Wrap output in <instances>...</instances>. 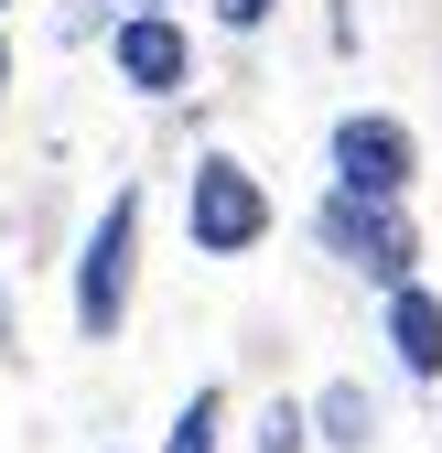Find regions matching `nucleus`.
Masks as SVG:
<instances>
[{
  "label": "nucleus",
  "instance_id": "1",
  "mask_svg": "<svg viewBox=\"0 0 442 453\" xmlns=\"http://www.w3.org/2000/svg\"><path fill=\"white\" fill-rule=\"evenodd\" d=\"M313 249L346 259L356 280H377V292H400V280H421V216H410V195H346V184H324Z\"/></svg>",
  "mask_w": 442,
  "mask_h": 453
},
{
  "label": "nucleus",
  "instance_id": "13",
  "mask_svg": "<svg viewBox=\"0 0 442 453\" xmlns=\"http://www.w3.org/2000/svg\"><path fill=\"white\" fill-rule=\"evenodd\" d=\"M0 12H11V0H0Z\"/></svg>",
  "mask_w": 442,
  "mask_h": 453
},
{
  "label": "nucleus",
  "instance_id": "5",
  "mask_svg": "<svg viewBox=\"0 0 442 453\" xmlns=\"http://www.w3.org/2000/svg\"><path fill=\"white\" fill-rule=\"evenodd\" d=\"M108 65H119L130 97H184L194 87V33L173 12H119L108 22Z\"/></svg>",
  "mask_w": 442,
  "mask_h": 453
},
{
  "label": "nucleus",
  "instance_id": "11",
  "mask_svg": "<svg viewBox=\"0 0 442 453\" xmlns=\"http://www.w3.org/2000/svg\"><path fill=\"white\" fill-rule=\"evenodd\" d=\"M0 97H11V33H0Z\"/></svg>",
  "mask_w": 442,
  "mask_h": 453
},
{
  "label": "nucleus",
  "instance_id": "8",
  "mask_svg": "<svg viewBox=\"0 0 442 453\" xmlns=\"http://www.w3.org/2000/svg\"><path fill=\"white\" fill-rule=\"evenodd\" d=\"M216 442H227V388H194L173 411V432H162V453H216Z\"/></svg>",
  "mask_w": 442,
  "mask_h": 453
},
{
  "label": "nucleus",
  "instance_id": "3",
  "mask_svg": "<svg viewBox=\"0 0 442 453\" xmlns=\"http://www.w3.org/2000/svg\"><path fill=\"white\" fill-rule=\"evenodd\" d=\"M184 226H194L205 259H248V249L270 238V184L248 173L238 151H205V162H194V195H184Z\"/></svg>",
  "mask_w": 442,
  "mask_h": 453
},
{
  "label": "nucleus",
  "instance_id": "2",
  "mask_svg": "<svg viewBox=\"0 0 442 453\" xmlns=\"http://www.w3.org/2000/svg\"><path fill=\"white\" fill-rule=\"evenodd\" d=\"M141 184H119L97 205V226H87V249H76V334L87 346H108V334L130 324V292H141Z\"/></svg>",
  "mask_w": 442,
  "mask_h": 453
},
{
  "label": "nucleus",
  "instance_id": "10",
  "mask_svg": "<svg viewBox=\"0 0 442 453\" xmlns=\"http://www.w3.org/2000/svg\"><path fill=\"white\" fill-rule=\"evenodd\" d=\"M270 12H281V0H216V22H227V33H270Z\"/></svg>",
  "mask_w": 442,
  "mask_h": 453
},
{
  "label": "nucleus",
  "instance_id": "9",
  "mask_svg": "<svg viewBox=\"0 0 442 453\" xmlns=\"http://www.w3.org/2000/svg\"><path fill=\"white\" fill-rule=\"evenodd\" d=\"M248 442H259V453H302V442H313V411H302V400H270Z\"/></svg>",
  "mask_w": 442,
  "mask_h": 453
},
{
  "label": "nucleus",
  "instance_id": "4",
  "mask_svg": "<svg viewBox=\"0 0 442 453\" xmlns=\"http://www.w3.org/2000/svg\"><path fill=\"white\" fill-rule=\"evenodd\" d=\"M324 173L346 195H410L421 184V130L389 119V108H346V119L324 130Z\"/></svg>",
  "mask_w": 442,
  "mask_h": 453
},
{
  "label": "nucleus",
  "instance_id": "12",
  "mask_svg": "<svg viewBox=\"0 0 442 453\" xmlns=\"http://www.w3.org/2000/svg\"><path fill=\"white\" fill-rule=\"evenodd\" d=\"M119 12H173V0H119Z\"/></svg>",
  "mask_w": 442,
  "mask_h": 453
},
{
  "label": "nucleus",
  "instance_id": "6",
  "mask_svg": "<svg viewBox=\"0 0 442 453\" xmlns=\"http://www.w3.org/2000/svg\"><path fill=\"white\" fill-rule=\"evenodd\" d=\"M377 303H389V357L431 388L442 378V292L431 280H400V292H377Z\"/></svg>",
  "mask_w": 442,
  "mask_h": 453
},
{
  "label": "nucleus",
  "instance_id": "7",
  "mask_svg": "<svg viewBox=\"0 0 442 453\" xmlns=\"http://www.w3.org/2000/svg\"><path fill=\"white\" fill-rule=\"evenodd\" d=\"M367 421H377V411H367V388H356V378H335V388H324V400H313V432L335 442V453H367V442H377Z\"/></svg>",
  "mask_w": 442,
  "mask_h": 453
}]
</instances>
